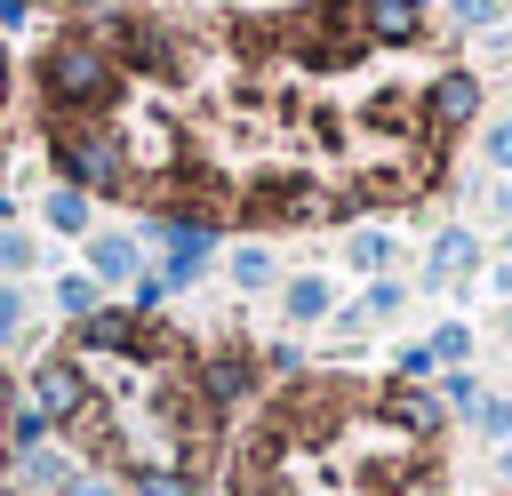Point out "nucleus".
Returning a JSON list of instances; mask_svg holds the SVG:
<instances>
[{
  "label": "nucleus",
  "instance_id": "1",
  "mask_svg": "<svg viewBox=\"0 0 512 496\" xmlns=\"http://www.w3.org/2000/svg\"><path fill=\"white\" fill-rule=\"evenodd\" d=\"M40 88H48L56 112H96V104L120 96V64H112V48H96L88 32H64V40H48V56H40Z\"/></svg>",
  "mask_w": 512,
  "mask_h": 496
},
{
  "label": "nucleus",
  "instance_id": "2",
  "mask_svg": "<svg viewBox=\"0 0 512 496\" xmlns=\"http://www.w3.org/2000/svg\"><path fill=\"white\" fill-rule=\"evenodd\" d=\"M56 168H64V184L72 192H120L128 184V144H120V128H56Z\"/></svg>",
  "mask_w": 512,
  "mask_h": 496
},
{
  "label": "nucleus",
  "instance_id": "3",
  "mask_svg": "<svg viewBox=\"0 0 512 496\" xmlns=\"http://www.w3.org/2000/svg\"><path fill=\"white\" fill-rule=\"evenodd\" d=\"M32 408L64 432V424H80L88 408H96V384H88V368L72 360V352H48L40 368H32Z\"/></svg>",
  "mask_w": 512,
  "mask_h": 496
},
{
  "label": "nucleus",
  "instance_id": "4",
  "mask_svg": "<svg viewBox=\"0 0 512 496\" xmlns=\"http://www.w3.org/2000/svg\"><path fill=\"white\" fill-rule=\"evenodd\" d=\"M192 384H200V400H208L216 416H232L240 400H256V392H264V360H256V352H240V344H224V352L192 360Z\"/></svg>",
  "mask_w": 512,
  "mask_h": 496
},
{
  "label": "nucleus",
  "instance_id": "5",
  "mask_svg": "<svg viewBox=\"0 0 512 496\" xmlns=\"http://www.w3.org/2000/svg\"><path fill=\"white\" fill-rule=\"evenodd\" d=\"M416 120H424L432 136H456V128H472V120H480V72H472V64H448V72L424 88Z\"/></svg>",
  "mask_w": 512,
  "mask_h": 496
},
{
  "label": "nucleus",
  "instance_id": "6",
  "mask_svg": "<svg viewBox=\"0 0 512 496\" xmlns=\"http://www.w3.org/2000/svg\"><path fill=\"white\" fill-rule=\"evenodd\" d=\"M376 416L400 432V440H440L448 432V408H440V392L432 384H376Z\"/></svg>",
  "mask_w": 512,
  "mask_h": 496
},
{
  "label": "nucleus",
  "instance_id": "7",
  "mask_svg": "<svg viewBox=\"0 0 512 496\" xmlns=\"http://www.w3.org/2000/svg\"><path fill=\"white\" fill-rule=\"evenodd\" d=\"M472 264H480V232L472 224H448L424 248V288H456V280H472Z\"/></svg>",
  "mask_w": 512,
  "mask_h": 496
},
{
  "label": "nucleus",
  "instance_id": "8",
  "mask_svg": "<svg viewBox=\"0 0 512 496\" xmlns=\"http://www.w3.org/2000/svg\"><path fill=\"white\" fill-rule=\"evenodd\" d=\"M280 312H288V328H320V320L336 312V288H328V272H296V280L280 288Z\"/></svg>",
  "mask_w": 512,
  "mask_h": 496
},
{
  "label": "nucleus",
  "instance_id": "9",
  "mask_svg": "<svg viewBox=\"0 0 512 496\" xmlns=\"http://www.w3.org/2000/svg\"><path fill=\"white\" fill-rule=\"evenodd\" d=\"M360 24H368V40H416L424 32V8L416 0H368Z\"/></svg>",
  "mask_w": 512,
  "mask_h": 496
},
{
  "label": "nucleus",
  "instance_id": "10",
  "mask_svg": "<svg viewBox=\"0 0 512 496\" xmlns=\"http://www.w3.org/2000/svg\"><path fill=\"white\" fill-rule=\"evenodd\" d=\"M88 264H96V280H136L144 256H136L128 232H96V240H88Z\"/></svg>",
  "mask_w": 512,
  "mask_h": 496
},
{
  "label": "nucleus",
  "instance_id": "11",
  "mask_svg": "<svg viewBox=\"0 0 512 496\" xmlns=\"http://www.w3.org/2000/svg\"><path fill=\"white\" fill-rule=\"evenodd\" d=\"M128 496H200V480L176 464H128Z\"/></svg>",
  "mask_w": 512,
  "mask_h": 496
},
{
  "label": "nucleus",
  "instance_id": "12",
  "mask_svg": "<svg viewBox=\"0 0 512 496\" xmlns=\"http://www.w3.org/2000/svg\"><path fill=\"white\" fill-rule=\"evenodd\" d=\"M272 280H280L272 248H264V240H240V248H232V288H248V296H256V288H272Z\"/></svg>",
  "mask_w": 512,
  "mask_h": 496
},
{
  "label": "nucleus",
  "instance_id": "13",
  "mask_svg": "<svg viewBox=\"0 0 512 496\" xmlns=\"http://www.w3.org/2000/svg\"><path fill=\"white\" fill-rule=\"evenodd\" d=\"M432 392H440V408H448V416H464V424H472V408H480V376H472V368H440V384H432Z\"/></svg>",
  "mask_w": 512,
  "mask_h": 496
},
{
  "label": "nucleus",
  "instance_id": "14",
  "mask_svg": "<svg viewBox=\"0 0 512 496\" xmlns=\"http://www.w3.org/2000/svg\"><path fill=\"white\" fill-rule=\"evenodd\" d=\"M472 432H480L488 448H512V400H504V392H480V408H472Z\"/></svg>",
  "mask_w": 512,
  "mask_h": 496
},
{
  "label": "nucleus",
  "instance_id": "15",
  "mask_svg": "<svg viewBox=\"0 0 512 496\" xmlns=\"http://www.w3.org/2000/svg\"><path fill=\"white\" fill-rule=\"evenodd\" d=\"M424 344H432V360H440V368H464V360H472V320H440Z\"/></svg>",
  "mask_w": 512,
  "mask_h": 496
},
{
  "label": "nucleus",
  "instance_id": "16",
  "mask_svg": "<svg viewBox=\"0 0 512 496\" xmlns=\"http://www.w3.org/2000/svg\"><path fill=\"white\" fill-rule=\"evenodd\" d=\"M352 272L384 280V272H392V232H352Z\"/></svg>",
  "mask_w": 512,
  "mask_h": 496
},
{
  "label": "nucleus",
  "instance_id": "17",
  "mask_svg": "<svg viewBox=\"0 0 512 496\" xmlns=\"http://www.w3.org/2000/svg\"><path fill=\"white\" fill-rule=\"evenodd\" d=\"M360 312H368V328H376V320H400V312H408V288H400V280L384 272V280H368V296H360Z\"/></svg>",
  "mask_w": 512,
  "mask_h": 496
},
{
  "label": "nucleus",
  "instance_id": "18",
  "mask_svg": "<svg viewBox=\"0 0 512 496\" xmlns=\"http://www.w3.org/2000/svg\"><path fill=\"white\" fill-rule=\"evenodd\" d=\"M48 224H56V232H88V192L56 184V192H48Z\"/></svg>",
  "mask_w": 512,
  "mask_h": 496
},
{
  "label": "nucleus",
  "instance_id": "19",
  "mask_svg": "<svg viewBox=\"0 0 512 496\" xmlns=\"http://www.w3.org/2000/svg\"><path fill=\"white\" fill-rule=\"evenodd\" d=\"M392 376H400V384H432V376H440L432 344H400V352H392Z\"/></svg>",
  "mask_w": 512,
  "mask_h": 496
},
{
  "label": "nucleus",
  "instance_id": "20",
  "mask_svg": "<svg viewBox=\"0 0 512 496\" xmlns=\"http://www.w3.org/2000/svg\"><path fill=\"white\" fill-rule=\"evenodd\" d=\"M448 16H456L464 32H496V16H504V0H448Z\"/></svg>",
  "mask_w": 512,
  "mask_h": 496
},
{
  "label": "nucleus",
  "instance_id": "21",
  "mask_svg": "<svg viewBox=\"0 0 512 496\" xmlns=\"http://www.w3.org/2000/svg\"><path fill=\"white\" fill-rule=\"evenodd\" d=\"M480 152H488V168H512V112L480 128Z\"/></svg>",
  "mask_w": 512,
  "mask_h": 496
},
{
  "label": "nucleus",
  "instance_id": "22",
  "mask_svg": "<svg viewBox=\"0 0 512 496\" xmlns=\"http://www.w3.org/2000/svg\"><path fill=\"white\" fill-rule=\"evenodd\" d=\"M56 304H64L72 320H88V312H96V280H64V288H56Z\"/></svg>",
  "mask_w": 512,
  "mask_h": 496
},
{
  "label": "nucleus",
  "instance_id": "23",
  "mask_svg": "<svg viewBox=\"0 0 512 496\" xmlns=\"http://www.w3.org/2000/svg\"><path fill=\"white\" fill-rule=\"evenodd\" d=\"M56 496H120V480H104V472H72Z\"/></svg>",
  "mask_w": 512,
  "mask_h": 496
},
{
  "label": "nucleus",
  "instance_id": "24",
  "mask_svg": "<svg viewBox=\"0 0 512 496\" xmlns=\"http://www.w3.org/2000/svg\"><path fill=\"white\" fill-rule=\"evenodd\" d=\"M16 320H24V296H16V288H0V336H16Z\"/></svg>",
  "mask_w": 512,
  "mask_h": 496
},
{
  "label": "nucleus",
  "instance_id": "25",
  "mask_svg": "<svg viewBox=\"0 0 512 496\" xmlns=\"http://www.w3.org/2000/svg\"><path fill=\"white\" fill-rule=\"evenodd\" d=\"M488 288H496V296L512 304V256H504V264H488Z\"/></svg>",
  "mask_w": 512,
  "mask_h": 496
},
{
  "label": "nucleus",
  "instance_id": "26",
  "mask_svg": "<svg viewBox=\"0 0 512 496\" xmlns=\"http://www.w3.org/2000/svg\"><path fill=\"white\" fill-rule=\"evenodd\" d=\"M496 480H504V488H512V448H496Z\"/></svg>",
  "mask_w": 512,
  "mask_h": 496
},
{
  "label": "nucleus",
  "instance_id": "27",
  "mask_svg": "<svg viewBox=\"0 0 512 496\" xmlns=\"http://www.w3.org/2000/svg\"><path fill=\"white\" fill-rule=\"evenodd\" d=\"M248 496H296V488H288V480H264V488H248Z\"/></svg>",
  "mask_w": 512,
  "mask_h": 496
},
{
  "label": "nucleus",
  "instance_id": "28",
  "mask_svg": "<svg viewBox=\"0 0 512 496\" xmlns=\"http://www.w3.org/2000/svg\"><path fill=\"white\" fill-rule=\"evenodd\" d=\"M24 8H32V0H0V16H24Z\"/></svg>",
  "mask_w": 512,
  "mask_h": 496
},
{
  "label": "nucleus",
  "instance_id": "29",
  "mask_svg": "<svg viewBox=\"0 0 512 496\" xmlns=\"http://www.w3.org/2000/svg\"><path fill=\"white\" fill-rule=\"evenodd\" d=\"M8 464H16V448H8V432H0V472H8Z\"/></svg>",
  "mask_w": 512,
  "mask_h": 496
},
{
  "label": "nucleus",
  "instance_id": "30",
  "mask_svg": "<svg viewBox=\"0 0 512 496\" xmlns=\"http://www.w3.org/2000/svg\"><path fill=\"white\" fill-rule=\"evenodd\" d=\"M504 336H512V304H504Z\"/></svg>",
  "mask_w": 512,
  "mask_h": 496
},
{
  "label": "nucleus",
  "instance_id": "31",
  "mask_svg": "<svg viewBox=\"0 0 512 496\" xmlns=\"http://www.w3.org/2000/svg\"><path fill=\"white\" fill-rule=\"evenodd\" d=\"M0 88H8V56H0Z\"/></svg>",
  "mask_w": 512,
  "mask_h": 496
},
{
  "label": "nucleus",
  "instance_id": "32",
  "mask_svg": "<svg viewBox=\"0 0 512 496\" xmlns=\"http://www.w3.org/2000/svg\"><path fill=\"white\" fill-rule=\"evenodd\" d=\"M0 160H8V136H0Z\"/></svg>",
  "mask_w": 512,
  "mask_h": 496
}]
</instances>
